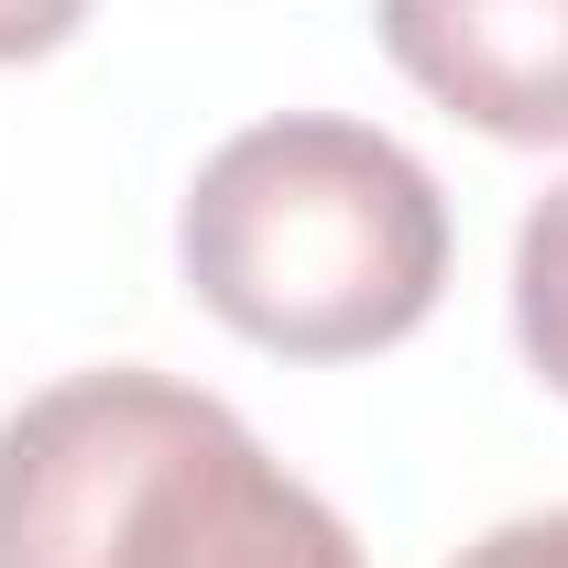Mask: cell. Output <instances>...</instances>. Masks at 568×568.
I'll list each match as a JSON object with an SVG mask.
<instances>
[{
	"mask_svg": "<svg viewBox=\"0 0 568 568\" xmlns=\"http://www.w3.org/2000/svg\"><path fill=\"white\" fill-rule=\"evenodd\" d=\"M88 11H99V0H0V67H33V55L77 44Z\"/></svg>",
	"mask_w": 568,
	"mask_h": 568,
	"instance_id": "6",
	"label": "cell"
},
{
	"mask_svg": "<svg viewBox=\"0 0 568 568\" xmlns=\"http://www.w3.org/2000/svg\"><path fill=\"white\" fill-rule=\"evenodd\" d=\"M394 77L514 153L568 142V0H372Z\"/></svg>",
	"mask_w": 568,
	"mask_h": 568,
	"instance_id": "3",
	"label": "cell"
},
{
	"mask_svg": "<svg viewBox=\"0 0 568 568\" xmlns=\"http://www.w3.org/2000/svg\"><path fill=\"white\" fill-rule=\"evenodd\" d=\"M0 568H372L219 394L175 372H67L0 416Z\"/></svg>",
	"mask_w": 568,
	"mask_h": 568,
	"instance_id": "1",
	"label": "cell"
},
{
	"mask_svg": "<svg viewBox=\"0 0 568 568\" xmlns=\"http://www.w3.org/2000/svg\"><path fill=\"white\" fill-rule=\"evenodd\" d=\"M514 351L568 405V175L514 219Z\"/></svg>",
	"mask_w": 568,
	"mask_h": 568,
	"instance_id": "4",
	"label": "cell"
},
{
	"mask_svg": "<svg viewBox=\"0 0 568 568\" xmlns=\"http://www.w3.org/2000/svg\"><path fill=\"white\" fill-rule=\"evenodd\" d=\"M448 568H568V503H558V514H514V525H493V536H470Z\"/></svg>",
	"mask_w": 568,
	"mask_h": 568,
	"instance_id": "5",
	"label": "cell"
},
{
	"mask_svg": "<svg viewBox=\"0 0 568 568\" xmlns=\"http://www.w3.org/2000/svg\"><path fill=\"white\" fill-rule=\"evenodd\" d=\"M186 295L274 361H372L448 295V197L416 153L339 110L230 132L175 209Z\"/></svg>",
	"mask_w": 568,
	"mask_h": 568,
	"instance_id": "2",
	"label": "cell"
}]
</instances>
